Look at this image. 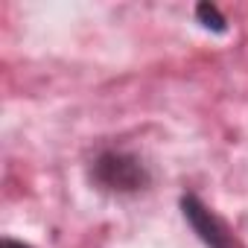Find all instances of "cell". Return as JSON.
<instances>
[{
    "mask_svg": "<svg viewBox=\"0 0 248 248\" xmlns=\"http://www.w3.org/2000/svg\"><path fill=\"white\" fill-rule=\"evenodd\" d=\"M91 178L108 193H138V190L149 187L146 164L138 155L123 152V149L99 152L93 167H91Z\"/></svg>",
    "mask_w": 248,
    "mask_h": 248,
    "instance_id": "6da1fadb",
    "label": "cell"
},
{
    "mask_svg": "<svg viewBox=\"0 0 248 248\" xmlns=\"http://www.w3.org/2000/svg\"><path fill=\"white\" fill-rule=\"evenodd\" d=\"M181 213H184L187 225L196 231V236H199L207 248H236V242H233L228 225H225L199 196H193V193L181 196Z\"/></svg>",
    "mask_w": 248,
    "mask_h": 248,
    "instance_id": "7a4b0ae2",
    "label": "cell"
},
{
    "mask_svg": "<svg viewBox=\"0 0 248 248\" xmlns=\"http://www.w3.org/2000/svg\"><path fill=\"white\" fill-rule=\"evenodd\" d=\"M196 18H199V24H202L204 30H213V32H225V30H228L225 15H222L213 3H199V6H196Z\"/></svg>",
    "mask_w": 248,
    "mask_h": 248,
    "instance_id": "3957f363",
    "label": "cell"
},
{
    "mask_svg": "<svg viewBox=\"0 0 248 248\" xmlns=\"http://www.w3.org/2000/svg\"><path fill=\"white\" fill-rule=\"evenodd\" d=\"M0 248H32V245H27V242H21V239H12V236H6L3 242H0Z\"/></svg>",
    "mask_w": 248,
    "mask_h": 248,
    "instance_id": "277c9868",
    "label": "cell"
}]
</instances>
